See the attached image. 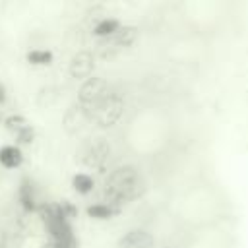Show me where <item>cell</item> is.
<instances>
[{
	"label": "cell",
	"mask_w": 248,
	"mask_h": 248,
	"mask_svg": "<svg viewBox=\"0 0 248 248\" xmlns=\"http://www.w3.org/2000/svg\"><path fill=\"white\" fill-rule=\"evenodd\" d=\"M108 155H110V143L101 136L89 138L79 149L81 163L89 169H101L108 161Z\"/></svg>",
	"instance_id": "cell-4"
},
{
	"label": "cell",
	"mask_w": 248,
	"mask_h": 248,
	"mask_svg": "<svg viewBox=\"0 0 248 248\" xmlns=\"http://www.w3.org/2000/svg\"><path fill=\"white\" fill-rule=\"evenodd\" d=\"M23 163V151L16 143H6L0 147V165L4 169H17Z\"/></svg>",
	"instance_id": "cell-9"
},
{
	"label": "cell",
	"mask_w": 248,
	"mask_h": 248,
	"mask_svg": "<svg viewBox=\"0 0 248 248\" xmlns=\"http://www.w3.org/2000/svg\"><path fill=\"white\" fill-rule=\"evenodd\" d=\"M108 93V81L103 76H89L87 79L81 81L79 89H78V103L83 107H93L95 103H99L105 95Z\"/></svg>",
	"instance_id": "cell-5"
},
{
	"label": "cell",
	"mask_w": 248,
	"mask_h": 248,
	"mask_svg": "<svg viewBox=\"0 0 248 248\" xmlns=\"http://www.w3.org/2000/svg\"><path fill=\"white\" fill-rule=\"evenodd\" d=\"M118 248H155V236L143 229H132L118 240Z\"/></svg>",
	"instance_id": "cell-8"
},
{
	"label": "cell",
	"mask_w": 248,
	"mask_h": 248,
	"mask_svg": "<svg viewBox=\"0 0 248 248\" xmlns=\"http://www.w3.org/2000/svg\"><path fill=\"white\" fill-rule=\"evenodd\" d=\"M0 120H2V122H4V118H2V114H0Z\"/></svg>",
	"instance_id": "cell-20"
},
{
	"label": "cell",
	"mask_w": 248,
	"mask_h": 248,
	"mask_svg": "<svg viewBox=\"0 0 248 248\" xmlns=\"http://www.w3.org/2000/svg\"><path fill=\"white\" fill-rule=\"evenodd\" d=\"M33 140H35V128H33V124L25 126L23 130H19V132L16 134V145H27V143H31Z\"/></svg>",
	"instance_id": "cell-18"
},
{
	"label": "cell",
	"mask_w": 248,
	"mask_h": 248,
	"mask_svg": "<svg viewBox=\"0 0 248 248\" xmlns=\"http://www.w3.org/2000/svg\"><path fill=\"white\" fill-rule=\"evenodd\" d=\"M72 188L81 194V196H87L89 192H93L95 188V178L89 174V172H76L72 176Z\"/></svg>",
	"instance_id": "cell-11"
},
{
	"label": "cell",
	"mask_w": 248,
	"mask_h": 248,
	"mask_svg": "<svg viewBox=\"0 0 248 248\" xmlns=\"http://www.w3.org/2000/svg\"><path fill=\"white\" fill-rule=\"evenodd\" d=\"M122 27V23H120V19H116V17H103V19H99L97 23H95V27H93V35L95 37H105V39H110L118 29Z\"/></svg>",
	"instance_id": "cell-10"
},
{
	"label": "cell",
	"mask_w": 248,
	"mask_h": 248,
	"mask_svg": "<svg viewBox=\"0 0 248 248\" xmlns=\"http://www.w3.org/2000/svg\"><path fill=\"white\" fill-rule=\"evenodd\" d=\"M6 101H8V89H6L4 81L0 79V107H2V105H6Z\"/></svg>",
	"instance_id": "cell-19"
},
{
	"label": "cell",
	"mask_w": 248,
	"mask_h": 248,
	"mask_svg": "<svg viewBox=\"0 0 248 248\" xmlns=\"http://www.w3.org/2000/svg\"><path fill=\"white\" fill-rule=\"evenodd\" d=\"M93 70H95V54L87 48H81L78 50L70 62H68V74L74 78V79H87L89 76H93Z\"/></svg>",
	"instance_id": "cell-6"
},
{
	"label": "cell",
	"mask_w": 248,
	"mask_h": 248,
	"mask_svg": "<svg viewBox=\"0 0 248 248\" xmlns=\"http://www.w3.org/2000/svg\"><path fill=\"white\" fill-rule=\"evenodd\" d=\"M87 110H89V118L99 128H110L120 120V116L124 112V99H122V95L108 91L99 103H95Z\"/></svg>",
	"instance_id": "cell-3"
},
{
	"label": "cell",
	"mask_w": 248,
	"mask_h": 248,
	"mask_svg": "<svg viewBox=\"0 0 248 248\" xmlns=\"http://www.w3.org/2000/svg\"><path fill=\"white\" fill-rule=\"evenodd\" d=\"M54 99H56V87L54 85H43L37 91V105L39 107H48L54 103Z\"/></svg>",
	"instance_id": "cell-16"
},
{
	"label": "cell",
	"mask_w": 248,
	"mask_h": 248,
	"mask_svg": "<svg viewBox=\"0 0 248 248\" xmlns=\"http://www.w3.org/2000/svg\"><path fill=\"white\" fill-rule=\"evenodd\" d=\"M39 211H41L45 227L48 229L56 248H74L72 227L68 223L66 213L62 211V205L60 203H43Z\"/></svg>",
	"instance_id": "cell-2"
},
{
	"label": "cell",
	"mask_w": 248,
	"mask_h": 248,
	"mask_svg": "<svg viewBox=\"0 0 248 248\" xmlns=\"http://www.w3.org/2000/svg\"><path fill=\"white\" fill-rule=\"evenodd\" d=\"M2 124L6 126V130H8V132H12V134L16 136L19 130H23L25 126H29L31 122H29L23 114H16V112H14V114H8V116L4 118V122H2Z\"/></svg>",
	"instance_id": "cell-15"
},
{
	"label": "cell",
	"mask_w": 248,
	"mask_h": 248,
	"mask_svg": "<svg viewBox=\"0 0 248 248\" xmlns=\"http://www.w3.org/2000/svg\"><path fill=\"white\" fill-rule=\"evenodd\" d=\"M141 190H143V180L140 170L132 165L118 167L105 180V198H107L105 203L114 207L116 203L138 198Z\"/></svg>",
	"instance_id": "cell-1"
},
{
	"label": "cell",
	"mask_w": 248,
	"mask_h": 248,
	"mask_svg": "<svg viewBox=\"0 0 248 248\" xmlns=\"http://www.w3.org/2000/svg\"><path fill=\"white\" fill-rule=\"evenodd\" d=\"M89 120H91V118H89L87 107H83V105H79V103L76 101L74 105H70V107L66 108V112H64V116H62V126H64V130H66L68 134H78V132H81V130L85 128V124H87Z\"/></svg>",
	"instance_id": "cell-7"
},
{
	"label": "cell",
	"mask_w": 248,
	"mask_h": 248,
	"mask_svg": "<svg viewBox=\"0 0 248 248\" xmlns=\"http://www.w3.org/2000/svg\"><path fill=\"white\" fill-rule=\"evenodd\" d=\"M19 202L23 205L25 211H33L35 209V198H33V192H31V186L27 182H21V188H19Z\"/></svg>",
	"instance_id": "cell-17"
},
{
	"label": "cell",
	"mask_w": 248,
	"mask_h": 248,
	"mask_svg": "<svg viewBox=\"0 0 248 248\" xmlns=\"http://www.w3.org/2000/svg\"><path fill=\"white\" fill-rule=\"evenodd\" d=\"M136 37H138V27H136V25H122V27L110 37V41H112L114 45L128 46V45H132V43L136 41Z\"/></svg>",
	"instance_id": "cell-13"
},
{
	"label": "cell",
	"mask_w": 248,
	"mask_h": 248,
	"mask_svg": "<svg viewBox=\"0 0 248 248\" xmlns=\"http://www.w3.org/2000/svg\"><path fill=\"white\" fill-rule=\"evenodd\" d=\"M87 215L91 217V219H108L114 211H116V207H112V205H108V203H105V202H97V203H91V205H87Z\"/></svg>",
	"instance_id": "cell-14"
},
{
	"label": "cell",
	"mask_w": 248,
	"mask_h": 248,
	"mask_svg": "<svg viewBox=\"0 0 248 248\" xmlns=\"http://www.w3.org/2000/svg\"><path fill=\"white\" fill-rule=\"evenodd\" d=\"M25 60L33 66H48V64H52L54 54L48 48H31L25 52Z\"/></svg>",
	"instance_id": "cell-12"
}]
</instances>
